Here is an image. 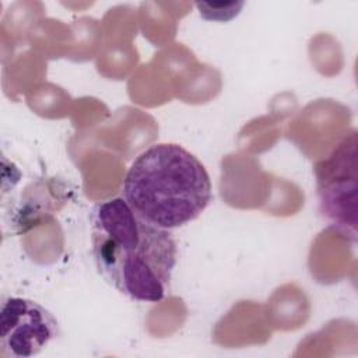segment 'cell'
<instances>
[{"mask_svg": "<svg viewBox=\"0 0 358 358\" xmlns=\"http://www.w3.org/2000/svg\"><path fill=\"white\" fill-rule=\"evenodd\" d=\"M91 243L98 273L123 295L159 302L169 292L176 242L169 231L141 220L123 197L95 206Z\"/></svg>", "mask_w": 358, "mask_h": 358, "instance_id": "1", "label": "cell"}, {"mask_svg": "<svg viewBox=\"0 0 358 358\" xmlns=\"http://www.w3.org/2000/svg\"><path fill=\"white\" fill-rule=\"evenodd\" d=\"M213 187L204 165L173 143H159L143 151L123 180V199L145 222L179 228L196 220L210 204Z\"/></svg>", "mask_w": 358, "mask_h": 358, "instance_id": "2", "label": "cell"}, {"mask_svg": "<svg viewBox=\"0 0 358 358\" xmlns=\"http://www.w3.org/2000/svg\"><path fill=\"white\" fill-rule=\"evenodd\" d=\"M320 215L344 236L357 239V131L351 130L315 165Z\"/></svg>", "mask_w": 358, "mask_h": 358, "instance_id": "3", "label": "cell"}, {"mask_svg": "<svg viewBox=\"0 0 358 358\" xmlns=\"http://www.w3.org/2000/svg\"><path fill=\"white\" fill-rule=\"evenodd\" d=\"M59 336L55 315L41 303L21 296H6L0 308V355H38Z\"/></svg>", "mask_w": 358, "mask_h": 358, "instance_id": "4", "label": "cell"}, {"mask_svg": "<svg viewBox=\"0 0 358 358\" xmlns=\"http://www.w3.org/2000/svg\"><path fill=\"white\" fill-rule=\"evenodd\" d=\"M245 6L243 1L239 3H196L200 15L208 21H229L235 18L241 8Z\"/></svg>", "mask_w": 358, "mask_h": 358, "instance_id": "5", "label": "cell"}]
</instances>
